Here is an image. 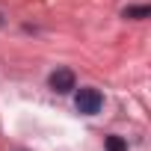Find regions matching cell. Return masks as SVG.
<instances>
[{
	"label": "cell",
	"instance_id": "6da1fadb",
	"mask_svg": "<svg viewBox=\"0 0 151 151\" xmlns=\"http://www.w3.org/2000/svg\"><path fill=\"white\" fill-rule=\"evenodd\" d=\"M74 107H77L80 116H98L101 107H104V95H101V89H95V86H83L77 95H74Z\"/></svg>",
	"mask_w": 151,
	"mask_h": 151
},
{
	"label": "cell",
	"instance_id": "7a4b0ae2",
	"mask_svg": "<svg viewBox=\"0 0 151 151\" xmlns=\"http://www.w3.org/2000/svg\"><path fill=\"white\" fill-rule=\"evenodd\" d=\"M47 86H50V92H56V95H68L71 89H77V77H74L71 68H56V71H50Z\"/></svg>",
	"mask_w": 151,
	"mask_h": 151
},
{
	"label": "cell",
	"instance_id": "3957f363",
	"mask_svg": "<svg viewBox=\"0 0 151 151\" xmlns=\"http://www.w3.org/2000/svg\"><path fill=\"white\" fill-rule=\"evenodd\" d=\"M151 15V6H124L122 9V18H130V21H142V18H148Z\"/></svg>",
	"mask_w": 151,
	"mask_h": 151
},
{
	"label": "cell",
	"instance_id": "277c9868",
	"mask_svg": "<svg viewBox=\"0 0 151 151\" xmlns=\"http://www.w3.org/2000/svg\"><path fill=\"white\" fill-rule=\"evenodd\" d=\"M107 151H127V142L122 136H107Z\"/></svg>",
	"mask_w": 151,
	"mask_h": 151
}]
</instances>
